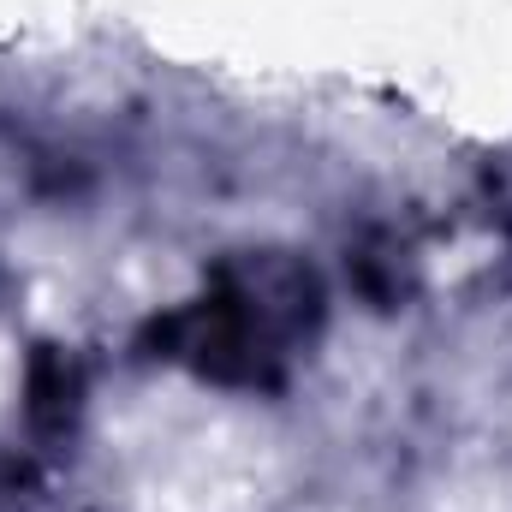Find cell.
<instances>
[{
  "label": "cell",
  "mask_w": 512,
  "mask_h": 512,
  "mask_svg": "<svg viewBox=\"0 0 512 512\" xmlns=\"http://www.w3.org/2000/svg\"><path fill=\"white\" fill-rule=\"evenodd\" d=\"M72 411H78V370L66 358H54V352L36 358V370H30V417L42 429H60Z\"/></svg>",
  "instance_id": "1"
}]
</instances>
